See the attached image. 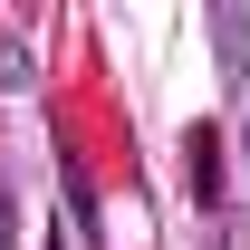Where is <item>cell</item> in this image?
Returning <instances> with one entry per match:
<instances>
[{
	"label": "cell",
	"instance_id": "obj_3",
	"mask_svg": "<svg viewBox=\"0 0 250 250\" xmlns=\"http://www.w3.org/2000/svg\"><path fill=\"white\" fill-rule=\"evenodd\" d=\"M0 250H20V202H10V183H0Z\"/></svg>",
	"mask_w": 250,
	"mask_h": 250
},
{
	"label": "cell",
	"instance_id": "obj_2",
	"mask_svg": "<svg viewBox=\"0 0 250 250\" xmlns=\"http://www.w3.org/2000/svg\"><path fill=\"white\" fill-rule=\"evenodd\" d=\"M183 173H192L202 202H221V135H212V125H192V135H183Z\"/></svg>",
	"mask_w": 250,
	"mask_h": 250
},
{
	"label": "cell",
	"instance_id": "obj_4",
	"mask_svg": "<svg viewBox=\"0 0 250 250\" xmlns=\"http://www.w3.org/2000/svg\"><path fill=\"white\" fill-rule=\"evenodd\" d=\"M241 145H250V125H241Z\"/></svg>",
	"mask_w": 250,
	"mask_h": 250
},
{
	"label": "cell",
	"instance_id": "obj_1",
	"mask_svg": "<svg viewBox=\"0 0 250 250\" xmlns=\"http://www.w3.org/2000/svg\"><path fill=\"white\" fill-rule=\"evenodd\" d=\"M58 192H67V221H77V241H87V250H106V212H96L87 164H58Z\"/></svg>",
	"mask_w": 250,
	"mask_h": 250
}]
</instances>
